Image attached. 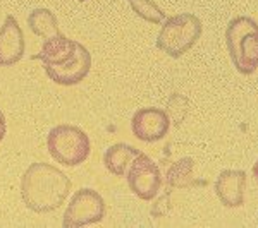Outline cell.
I'll use <instances>...</instances> for the list:
<instances>
[{"label":"cell","mask_w":258,"mask_h":228,"mask_svg":"<svg viewBox=\"0 0 258 228\" xmlns=\"http://www.w3.org/2000/svg\"><path fill=\"white\" fill-rule=\"evenodd\" d=\"M203 31L202 21L193 14H177L165 18L160 28L157 48L172 59H179L197 45Z\"/></svg>","instance_id":"cell-4"},{"label":"cell","mask_w":258,"mask_h":228,"mask_svg":"<svg viewBox=\"0 0 258 228\" xmlns=\"http://www.w3.org/2000/svg\"><path fill=\"white\" fill-rule=\"evenodd\" d=\"M170 119L167 111L155 106L140 108L131 119V131L143 143H157L169 132Z\"/></svg>","instance_id":"cell-8"},{"label":"cell","mask_w":258,"mask_h":228,"mask_svg":"<svg viewBox=\"0 0 258 228\" xmlns=\"http://www.w3.org/2000/svg\"><path fill=\"white\" fill-rule=\"evenodd\" d=\"M69 177L45 161L31 163L21 179L23 202L35 213H50L60 208L71 192Z\"/></svg>","instance_id":"cell-2"},{"label":"cell","mask_w":258,"mask_h":228,"mask_svg":"<svg viewBox=\"0 0 258 228\" xmlns=\"http://www.w3.org/2000/svg\"><path fill=\"white\" fill-rule=\"evenodd\" d=\"M253 179H255V182L258 184V161L253 165Z\"/></svg>","instance_id":"cell-17"},{"label":"cell","mask_w":258,"mask_h":228,"mask_svg":"<svg viewBox=\"0 0 258 228\" xmlns=\"http://www.w3.org/2000/svg\"><path fill=\"white\" fill-rule=\"evenodd\" d=\"M131 9L138 18L150 24H162L165 21V12L153 0H127Z\"/></svg>","instance_id":"cell-14"},{"label":"cell","mask_w":258,"mask_h":228,"mask_svg":"<svg viewBox=\"0 0 258 228\" xmlns=\"http://www.w3.org/2000/svg\"><path fill=\"white\" fill-rule=\"evenodd\" d=\"M31 59L41 60L45 74L60 86L80 84L91 69V53L88 48L78 41L66 38L62 33L43 40L40 53Z\"/></svg>","instance_id":"cell-1"},{"label":"cell","mask_w":258,"mask_h":228,"mask_svg":"<svg viewBox=\"0 0 258 228\" xmlns=\"http://www.w3.org/2000/svg\"><path fill=\"white\" fill-rule=\"evenodd\" d=\"M48 153L57 163L78 167L90 156V138L85 131L76 126H62L53 127L47 138Z\"/></svg>","instance_id":"cell-5"},{"label":"cell","mask_w":258,"mask_h":228,"mask_svg":"<svg viewBox=\"0 0 258 228\" xmlns=\"http://www.w3.org/2000/svg\"><path fill=\"white\" fill-rule=\"evenodd\" d=\"M193 168H195V161H193V158H189V156L177 160L176 163H172V167L169 168L167 175H165L167 185L172 189L191 187V185L195 184Z\"/></svg>","instance_id":"cell-13"},{"label":"cell","mask_w":258,"mask_h":228,"mask_svg":"<svg viewBox=\"0 0 258 228\" xmlns=\"http://www.w3.org/2000/svg\"><path fill=\"white\" fill-rule=\"evenodd\" d=\"M6 131H7V126H6V117H4L2 110H0V141L4 139V136H6Z\"/></svg>","instance_id":"cell-16"},{"label":"cell","mask_w":258,"mask_h":228,"mask_svg":"<svg viewBox=\"0 0 258 228\" xmlns=\"http://www.w3.org/2000/svg\"><path fill=\"white\" fill-rule=\"evenodd\" d=\"M26 52V40L18 19L7 16L0 28V67H11L18 64Z\"/></svg>","instance_id":"cell-9"},{"label":"cell","mask_w":258,"mask_h":228,"mask_svg":"<svg viewBox=\"0 0 258 228\" xmlns=\"http://www.w3.org/2000/svg\"><path fill=\"white\" fill-rule=\"evenodd\" d=\"M103 216H105L103 197L93 189H80L71 199L62 225L66 228H80L102 221Z\"/></svg>","instance_id":"cell-6"},{"label":"cell","mask_w":258,"mask_h":228,"mask_svg":"<svg viewBox=\"0 0 258 228\" xmlns=\"http://www.w3.org/2000/svg\"><path fill=\"white\" fill-rule=\"evenodd\" d=\"M246 172L243 170H222L215 182V194L226 208H239L244 202Z\"/></svg>","instance_id":"cell-10"},{"label":"cell","mask_w":258,"mask_h":228,"mask_svg":"<svg viewBox=\"0 0 258 228\" xmlns=\"http://www.w3.org/2000/svg\"><path fill=\"white\" fill-rule=\"evenodd\" d=\"M226 45L236 70L249 76L258 69V24L255 19L241 16L229 23Z\"/></svg>","instance_id":"cell-3"},{"label":"cell","mask_w":258,"mask_h":228,"mask_svg":"<svg viewBox=\"0 0 258 228\" xmlns=\"http://www.w3.org/2000/svg\"><path fill=\"white\" fill-rule=\"evenodd\" d=\"M189 110V101L188 98H184L182 94L179 93H172L169 98V103H167V115L169 119L174 122V126L179 127L182 124V120H184L186 113H188Z\"/></svg>","instance_id":"cell-15"},{"label":"cell","mask_w":258,"mask_h":228,"mask_svg":"<svg viewBox=\"0 0 258 228\" xmlns=\"http://www.w3.org/2000/svg\"><path fill=\"white\" fill-rule=\"evenodd\" d=\"M80 2H86V0H80Z\"/></svg>","instance_id":"cell-18"},{"label":"cell","mask_w":258,"mask_h":228,"mask_svg":"<svg viewBox=\"0 0 258 228\" xmlns=\"http://www.w3.org/2000/svg\"><path fill=\"white\" fill-rule=\"evenodd\" d=\"M127 184L133 194L143 201H152L162 187V173L157 163L145 153H140L133 160L127 173Z\"/></svg>","instance_id":"cell-7"},{"label":"cell","mask_w":258,"mask_h":228,"mask_svg":"<svg viewBox=\"0 0 258 228\" xmlns=\"http://www.w3.org/2000/svg\"><path fill=\"white\" fill-rule=\"evenodd\" d=\"M28 26L36 36H41L43 40H48L52 36L59 35V26H57V18L52 11L48 9H35L28 16Z\"/></svg>","instance_id":"cell-12"},{"label":"cell","mask_w":258,"mask_h":228,"mask_svg":"<svg viewBox=\"0 0 258 228\" xmlns=\"http://www.w3.org/2000/svg\"><path fill=\"white\" fill-rule=\"evenodd\" d=\"M140 149L131 146V144H114L105 151L103 155V165L109 170L112 175L115 177H124L127 173L129 167H131L133 160L140 155Z\"/></svg>","instance_id":"cell-11"}]
</instances>
